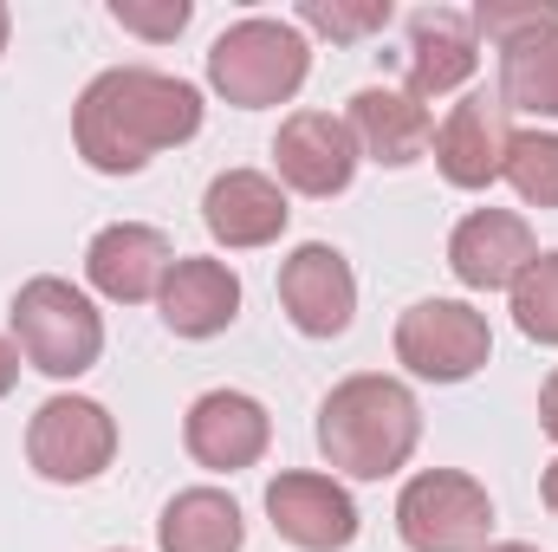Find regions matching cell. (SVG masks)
<instances>
[{"label":"cell","mask_w":558,"mask_h":552,"mask_svg":"<svg viewBox=\"0 0 558 552\" xmlns=\"http://www.w3.org/2000/svg\"><path fill=\"white\" fill-rule=\"evenodd\" d=\"M202 131V92L156 65H111L72 105V143L98 176H137L156 149Z\"/></svg>","instance_id":"1"},{"label":"cell","mask_w":558,"mask_h":552,"mask_svg":"<svg viewBox=\"0 0 558 552\" xmlns=\"http://www.w3.org/2000/svg\"><path fill=\"white\" fill-rule=\"evenodd\" d=\"M416 442H422L416 397H410V384H397L384 371H357L318 404V455L351 481L397 475L416 455Z\"/></svg>","instance_id":"2"},{"label":"cell","mask_w":558,"mask_h":552,"mask_svg":"<svg viewBox=\"0 0 558 552\" xmlns=\"http://www.w3.org/2000/svg\"><path fill=\"white\" fill-rule=\"evenodd\" d=\"M312 72V46L292 20H234L215 46H208V85L241 105V111H260V105H286Z\"/></svg>","instance_id":"3"},{"label":"cell","mask_w":558,"mask_h":552,"mask_svg":"<svg viewBox=\"0 0 558 552\" xmlns=\"http://www.w3.org/2000/svg\"><path fill=\"white\" fill-rule=\"evenodd\" d=\"M13 345L46 377H85L105 351V319L72 279L39 274L13 292Z\"/></svg>","instance_id":"4"},{"label":"cell","mask_w":558,"mask_h":552,"mask_svg":"<svg viewBox=\"0 0 558 552\" xmlns=\"http://www.w3.org/2000/svg\"><path fill=\"white\" fill-rule=\"evenodd\" d=\"M397 533L410 552H487L494 501L461 468H422L397 494Z\"/></svg>","instance_id":"5"},{"label":"cell","mask_w":558,"mask_h":552,"mask_svg":"<svg viewBox=\"0 0 558 552\" xmlns=\"http://www.w3.org/2000/svg\"><path fill=\"white\" fill-rule=\"evenodd\" d=\"M111 455H118V422L92 397H46L26 422V461L39 481L85 488L111 468Z\"/></svg>","instance_id":"6"},{"label":"cell","mask_w":558,"mask_h":552,"mask_svg":"<svg viewBox=\"0 0 558 552\" xmlns=\"http://www.w3.org/2000/svg\"><path fill=\"white\" fill-rule=\"evenodd\" d=\"M494 358V332L468 299H416L397 319V364L428 384H468Z\"/></svg>","instance_id":"7"},{"label":"cell","mask_w":558,"mask_h":552,"mask_svg":"<svg viewBox=\"0 0 558 552\" xmlns=\"http://www.w3.org/2000/svg\"><path fill=\"white\" fill-rule=\"evenodd\" d=\"M267 520L299 552H344L357 540V501L344 494V481L312 468H286L267 481Z\"/></svg>","instance_id":"8"},{"label":"cell","mask_w":558,"mask_h":552,"mask_svg":"<svg viewBox=\"0 0 558 552\" xmlns=\"http://www.w3.org/2000/svg\"><path fill=\"white\" fill-rule=\"evenodd\" d=\"M279 305H286V319L305 338H338L351 325V312H357V274H351V261L338 248H325V241L292 248L286 267H279Z\"/></svg>","instance_id":"9"},{"label":"cell","mask_w":558,"mask_h":552,"mask_svg":"<svg viewBox=\"0 0 558 552\" xmlns=\"http://www.w3.org/2000/svg\"><path fill=\"white\" fill-rule=\"evenodd\" d=\"M279 182L299 195H344L357 176V137L331 111H292L274 137Z\"/></svg>","instance_id":"10"},{"label":"cell","mask_w":558,"mask_h":552,"mask_svg":"<svg viewBox=\"0 0 558 552\" xmlns=\"http://www.w3.org/2000/svg\"><path fill=\"white\" fill-rule=\"evenodd\" d=\"M182 442H189V455H195L202 468L241 475V468H254V461L267 455L274 416L260 410V397H247V391H208V397L189 404Z\"/></svg>","instance_id":"11"},{"label":"cell","mask_w":558,"mask_h":552,"mask_svg":"<svg viewBox=\"0 0 558 552\" xmlns=\"http://www.w3.org/2000/svg\"><path fill=\"white\" fill-rule=\"evenodd\" d=\"M169 267H175L169 235H162V228H143V221H111V228H98L92 248H85V279H92L105 299H118V305L156 299L162 279H169Z\"/></svg>","instance_id":"12"},{"label":"cell","mask_w":558,"mask_h":552,"mask_svg":"<svg viewBox=\"0 0 558 552\" xmlns=\"http://www.w3.org/2000/svg\"><path fill=\"white\" fill-rule=\"evenodd\" d=\"M533 254H539V241H533L526 215H513V208H474V215L448 235V267H454V279H461L468 292H500V286H513V279L526 274Z\"/></svg>","instance_id":"13"},{"label":"cell","mask_w":558,"mask_h":552,"mask_svg":"<svg viewBox=\"0 0 558 552\" xmlns=\"http://www.w3.org/2000/svg\"><path fill=\"white\" fill-rule=\"evenodd\" d=\"M507 105L500 98H487V92H474V98H461L448 118H441V131H435V169L454 182V189H487V182H500V169H507Z\"/></svg>","instance_id":"14"},{"label":"cell","mask_w":558,"mask_h":552,"mask_svg":"<svg viewBox=\"0 0 558 552\" xmlns=\"http://www.w3.org/2000/svg\"><path fill=\"white\" fill-rule=\"evenodd\" d=\"M351 137H357V156H371V163H384V169H410L416 156L435 149V118H428V105L410 98V92H397V85H364V92H351Z\"/></svg>","instance_id":"15"},{"label":"cell","mask_w":558,"mask_h":552,"mask_svg":"<svg viewBox=\"0 0 558 552\" xmlns=\"http://www.w3.org/2000/svg\"><path fill=\"white\" fill-rule=\"evenodd\" d=\"M202 221L221 248H267L286 235L292 208H286V189L260 169H221L202 195Z\"/></svg>","instance_id":"16"},{"label":"cell","mask_w":558,"mask_h":552,"mask_svg":"<svg viewBox=\"0 0 558 552\" xmlns=\"http://www.w3.org/2000/svg\"><path fill=\"white\" fill-rule=\"evenodd\" d=\"M162 305V325L175 338H215L241 319V279L228 261H208V254H175V267L156 292Z\"/></svg>","instance_id":"17"},{"label":"cell","mask_w":558,"mask_h":552,"mask_svg":"<svg viewBox=\"0 0 558 552\" xmlns=\"http://www.w3.org/2000/svg\"><path fill=\"white\" fill-rule=\"evenodd\" d=\"M481 65V39L474 20L454 7H416L410 13V98H448L474 79Z\"/></svg>","instance_id":"18"},{"label":"cell","mask_w":558,"mask_h":552,"mask_svg":"<svg viewBox=\"0 0 558 552\" xmlns=\"http://www.w3.org/2000/svg\"><path fill=\"white\" fill-rule=\"evenodd\" d=\"M156 547L162 552H241L247 547V520L234 507V494L221 488H182L162 520H156Z\"/></svg>","instance_id":"19"},{"label":"cell","mask_w":558,"mask_h":552,"mask_svg":"<svg viewBox=\"0 0 558 552\" xmlns=\"http://www.w3.org/2000/svg\"><path fill=\"white\" fill-rule=\"evenodd\" d=\"M500 105L520 118H558V26L500 46Z\"/></svg>","instance_id":"20"},{"label":"cell","mask_w":558,"mask_h":552,"mask_svg":"<svg viewBox=\"0 0 558 552\" xmlns=\"http://www.w3.org/2000/svg\"><path fill=\"white\" fill-rule=\"evenodd\" d=\"M507 292H513V325L533 345H558V248L553 254H533L526 274L513 279Z\"/></svg>","instance_id":"21"},{"label":"cell","mask_w":558,"mask_h":552,"mask_svg":"<svg viewBox=\"0 0 558 552\" xmlns=\"http://www.w3.org/2000/svg\"><path fill=\"white\" fill-rule=\"evenodd\" d=\"M500 176L520 189V202L558 208V137L553 131H513V143H507V169H500Z\"/></svg>","instance_id":"22"},{"label":"cell","mask_w":558,"mask_h":552,"mask_svg":"<svg viewBox=\"0 0 558 552\" xmlns=\"http://www.w3.org/2000/svg\"><path fill=\"white\" fill-rule=\"evenodd\" d=\"M474 39H494V46H513L539 26H558V0H481L474 13Z\"/></svg>","instance_id":"23"},{"label":"cell","mask_w":558,"mask_h":552,"mask_svg":"<svg viewBox=\"0 0 558 552\" xmlns=\"http://www.w3.org/2000/svg\"><path fill=\"white\" fill-rule=\"evenodd\" d=\"M299 20L331 33V39H364V33H384L390 26V0H364V7H344V0H299Z\"/></svg>","instance_id":"24"},{"label":"cell","mask_w":558,"mask_h":552,"mask_svg":"<svg viewBox=\"0 0 558 552\" xmlns=\"http://www.w3.org/2000/svg\"><path fill=\"white\" fill-rule=\"evenodd\" d=\"M111 20L124 33H143V39H175L195 20V7L189 0H111Z\"/></svg>","instance_id":"25"},{"label":"cell","mask_w":558,"mask_h":552,"mask_svg":"<svg viewBox=\"0 0 558 552\" xmlns=\"http://www.w3.org/2000/svg\"><path fill=\"white\" fill-rule=\"evenodd\" d=\"M539 429L558 442V371L546 377V391H539Z\"/></svg>","instance_id":"26"},{"label":"cell","mask_w":558,"mask_h":552,"mask_svg":"<svg viewBox=\"0 0 558 552\" xmlns=\"http://www.w3.org/2000/svg\"><path fill=\"white\" fill-rule=\"evenodd\" d=\"M13 384H20V345H13V338H0V397H7Z\"/></svg>","instance_id":"27"},{"label":"cell","mask_w":558,"mask_h":552,"mask_svg":"<svg viewBox=\"0 0 558 552\" xmlns=\"http://www.w3.org/2000/svg\"><path fill=\"white\" fill-rule=\"evenodd\" d=\"M539 501L558 514V461H546V475H539Z\"/></svg>","instance_id":"28"},{"label":"cell","mask_w":558,"mask_h":552,"mask_svg":"<svg viewBox=\"0 0 558 552\" xmlns=\"http://www.w3.org/2000/svg\"><path fill=\"white\" fill-rule=\"evenodd\" d=\"M487 552H539V547H526V540H500V547H487Z\"/></svg>","instance_id":"29"},{"label":"cell","mask_w":558,"mask_h":552,"mask_svg":"<svg viewBox=\"0 0 558 552\" xmlns=\"http://www.w3.org/2000/svg\"><path fill=\"white\" fill-rule=\"evenodd\" d=\"M7 26H13V13H7V7H0V52H7Z\"/></svg>","instance_id":"30"}]
</instances>
